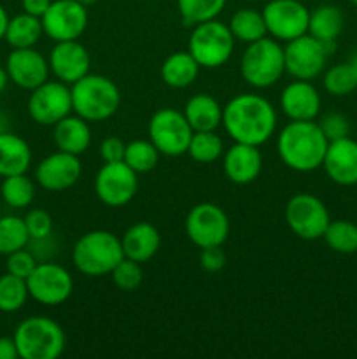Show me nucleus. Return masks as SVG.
<instances>
[{
	"instance_id": "1",
	"label": "nucleus",
	"mask_w": 357,
	"mask_h": 359,
	"mask_svg": "<svg viewBox=\"0 0 357 359\" xmlns=\"http://www.w3.org/2000/svg\"><path fill=\"white\" fill-rule=\"evenodd\" d=\"M223 126L233 142L259 147L275 133V107L261 95L240 93L223 107Z\"/></svg>"
},
{
	"instance_id": "2",
	"label": "nucleus",
	"mask_w": 357,
	"mask_h": 359,
	"mask_svg": "<svg viewBox=\"0 0 357 359\" xmlns=\"http://www.w3.org/2000/svg\"><path fill=\"white\" fill-rule=\"evenodd\" d=\"M328 144L317 121H289L276 137V153L290 170L314 172L322 167Z\"/></svg>"
},
{
	"instance_id": "3",
	"label": "nucleus",
	"mask_w": 357,
	"mask_h": 359,
	"mask_svg": "<svg viewBox=\"0 0 357 359\" xmlns=\"http://www.w3.org/2000/svg\"><path fill=\"white\" fill-rule=\"evenodd\" d=\"M74 114L88 123H100L112 118L121 105L118 84L100 74H86L70 86Z\"/></svg>"
},
{
	"instance_id": "4",
	"label": "nucleus",
	"mask_w": 357,
	"mask_h": 359,
	"mask_svg": "<svg viewBox=\"0 0 357 359\" xmlns=\"http://www.w3.org/2000/svg\"><path fill=\"white\" fill-rule=\"evenodd\" d=\"M122 258L121 238L107 230L88 231L72 248L74 266L86 277L111 276Z\"/></svg>"
},
{
	"instance_id": "5",
	"label": "nucleus",
	"mask_w": 357,
	"mask_h": 359,
	"mask_svg": "<svg viewBox=\"0 0 357 359\" xmlns=\"http://www.w3.org/2000/svg\"><path fill=\"white\" fill-rule=\"evenodd\" d=\"M21 359H56L66 346L62 326L46 316H30L16 326L13 335Z\"/></svg>"
},
{
	"instance_id": "6",
	"label": "nucleus",
	"mask_w": 357,
	"mask_h": 359,
	"mask_svg": "<svg viewBox=\"0 0 357 359\" xmlns=\"http://www.w3.org/2000/svg\"><path fill=\"white\" fill-rule=\"evenodd\" d=\"M286 72L284 48L273 37H262L247 44L240 58L241 79L255 90L273 86Z\"/></svg>"
},
{
	"instance_id": "7",
	"label": "nucleus",
	"mask_w": 357,
	"mask_h": 359,
	"mask_svg": "<svg viewBox=\"0 0 357 359\" xmlns=\"http://www.w3.org/2000/svg\"><path fill=\"white\" fill-rule=\"evenodd\" d=\"M234 37L226 23L210 20L192 27L188 41V51L203 69H219L231 58Z\"/></svg>"
},
{
	"instance_id": "8",
	"label": "nucleus",
	"mask_w": 357,
	"mask_h": 359,
	"mask_svg": "<svg viewBox=\"0 0 357 359\" xmlns=\"http://www.w3.org/2000/svg\"><path fill=\"white\" fill-rule=\"evenodd\" d=\"M332 49L335 42H322L310 34L293 39L284 48L286 72L294 79H315L324 72Z\"/></svg>"
},
{
	"instance_id": "9",
	"label": "nucleus",
	"mask_w": 357,
	"mask_h": 359,
	"mask_svg": "<svg viewBox=\"0 0 357 359\" xmlns=\"http://www.w3.org/2000/svg\"><path fill=\"white\" fill-rule=\"evenodd\" d=\"M284 217L289 230L303 241H317L324 237L326 228L331 221L326 203L312 193H296L290 196L284 209Z\"/></svg>"
},
{
	"instance_id": "10",
	"label": "nucleus",
	"mask_w": 357,
	"mask_h": 359,
	"mask_svg": "<svg viewBox=\"0 0 357 359\" xmlns=\"http://www.w3.org/2000/svg\"><path fill=\"white\" fill-rule=\"evenodd\" d=\"M149 140L164 156H182L188 153L192 128L189 126L184 112L164 107L154 112L149 121Z\"/></svg>"
},
{
	"instance_id": "11",
	"label": "nucleus",
	"mask_w": 357,
	"mask_h": 359,
	"mask_svg": "<svg viewBox=\"0 0 357 359\" xmlns=\"http://www.w3.org/2000/svg\"><path fill=\"white\" fill-rule=\"evenodd\" d=\"M28 294L31 300L46 307L65 304L74 291V279L65 266L55 262H38L27 277Z\"/></svg>"
},
{
	"instance_id": "12",
	"label": "nucleus",
	"mask_w": 357,
	"mask_h": 359,
	"mask_svg": "<svg viewBox=\"0 0 357 359\" xmlns=\"http://www.w3.org/2000/svg\"><path fill=\"white\" fill-rule=\"evenodd\" d=\"M186 235L200 249L223 245L230 235V217L216 203H196L186 216Z\"/></svg>"
},
{
	"instance_id": "13",
	"label": "nucleus",
	"mask_w": 357,
	"mask_h": 359,
	"mask_svg": "<svg viewBox=\"0 0 357 359\" xmlns=\"http://www.w3.org/2000/svg\"><path fill=\"white\" fill-rule=\"evenodd\" d=\"M27 107L31 121L42 126H55L59 119L74 112L70 86L58 79H48L30 91Z\"/></svg>"
},
{
	"instance_id": "14",
	"label": "nucleus",
	"mask_w": 357,
	"mask_h": 359,
	"mask_svg": "<svg viewBox=\"0 0 357 359\" xmlns=\"http://www.w3.org/2000/svg\"><path fill=\"white\" fill-rule=\"evenodd\" d=\"M139 191V174L125 161L104 163L94 177V193L107 207H125Z\"/></svg>"
},
{
	"instance_id": "15",
	"label": "nucleus",
	"mask_w": 357,
	"mask_h": 359,
	"mask_svg": "<svg viewBox=\"0 0 357 359\" xmlns=\"http://www.w3.org/2000/svg\"><path fill=\"white\" fill-rule=\"evenodd\" d=\"M266 32L279 42L308 34L310 11L300 0H270L262 9Z\"/></svg>"
},
{
	"instance_id": "16",
	"label": "nucleus",
	"mask_w": 357,
	"mask_h": 359,
	"mask_svg": "<svg viewBox=\"0 0 357 359\" xmlns=\"http://www.w3.org/2000/svg\"><path fill=\"white\" fill-rule=\"evenodd\" d=\"M42 20L44 34L51 41H79L88 27V7L77 0H52Z\"/></svg>"
},
{
	"instance_id": "17",
	"label": "nucleus",
	"mask_w": 357,
	"mask_h": 359,
	"mask_svg": "<svg viewBox=\"0 0 357 359\" xmlns=\"http://www.w3.org/2000/svg\"><path fill=\"white\" fill-rule=\"evenodd\" d=\"M83 175V163L79 156L63 151L46 156L35 170V179L38 186L46 191H65L72 188Z\"/></svg>"
},
{
	"instance_id": "18",
	"label": "nucleus",
	"mask_w": 357,
	"mask_h": 359,
	"mask_svg": "<svg viewBox=\"0 0 357 359\" xmlns=\"http://www.w3.org/2000/svg\"><path fill=\"white\" fill-rule=\"evenodd\" d=\"M9 81L23 90L31 91L49 79V62L35 48L13 49L6 60Z\"/></svg>"
},
{
	"instance_id": "19",
	"label": "nucleus",
	"mask_w": 357,
	"mask_h": 359,
	"mask_svg": "<svg viewBox=\"0 0 357 359\" xmlns=\"http://www.w3.org/2000/svg\"><path fill=\"white\" fill-rule=\"evenodd\" d=\"M48 62L52 76L69 86L90 74V53L79 41L56 42Z\"/></svg>"
},
{
	"instance_id": "20",
	"label": "nucleus",
	"mask_w": 357,
	"mask_h": 359,
	"mask_svg": "<svg viewBox=\"0 0 357 359\" xmlns=\"http://www.w3.org/2000/svg\"><path fill=\"white\" fill-rule=\"evenodd\" d=\"M326 175L338 186L357 184V140L350 137L331 140L322 161Z\"/></svg>"
},
{
	"instance_id": "21",
	"label": "nucleus",
	"mask_w": 357,
	"mask_h": 359,
	"mask_svg": "<svg viewBox=\"0 0 357 359\" xmlns=\"http://www.w3.org/2000/svg\"><path fill=\"white\" fill-rule=\"evenodd\" d=\"M280 109L290 121H315L321 112V95L310 81L294 79L280 93Z\"/></svg>"
},
{
	"instance_id": "22",
	"label": "nucleus",
	"mask_w": 357,
	"mask_h": 359,
	"mask_svg": "<svg viewBox=\"0 0 357 359\" xmlns=\"http://www.w3.org/2000/svg\"><path fill=\"white\" fill-rule=\"evenodd\" d=\"M223 168L226 177L234 184H251L262 170V154L258 146L234 142L223 154Z\"/></svg>"
},
{
	"instance_id": "23",
	"label": "nucleus",
	"mask_w": 357,
	"mask_h": 359,
	"mask_svg": "<svg viewBox=\"0 0 357 359\" xmlns=\"http://www.w3.org/2000/svg\"><path fill=\"white\" fill-rule=\"evenodd\" d=\"M125 258L136 263H146L156 256L161 245V235L150 223H135L121 237Z\"/></svg>"
},
{
	"instance_id": "24",
	"label": "nucleus",
	"mask_w": 357,
	"mask_h": 359,
	"mask_svg": "<svg viewBox=\"0 0 357 359\" xmlns=\"http://www.w3.org/2000/svg\"><path fill=\"white\" fill-rule=\"evenodd\" d=\"M52 140L58 151L80 156L91 146L90 123L77 114L65 116L52 126Z\"/></svg>"
},
{
	"instance_id": "25",
	"label": "nucleus",
	"mask_w": 357,
	"mask_h": 359,
	"mask_svg": "<svg viewBox=\"0 0 357 359\" xmlns=\"http://www.w3.org/2000/svg\"><path fill=\"white\" fill-rule=\"evenodd\" d=\"M184 116L192 132H212L223 125V107L206 93L192 95L184 107Z\"/></svg>"
},
{
	"instance_id": "26",
	"label": "nucleus",
	"mask_w": 357,
	"mask_h": 359,
	"mask_svg": "<svg viewBox=\"0 0 357 359\" xmlns=\"http://www.w3.org/2000/svg\"><path fill=\"white\" fill-rule=\"evenodd\" d=\"M31 163V149L24 139L13 132L0 133V177L27 174Z\"/></svg>"
},
{
	"instance_id": "27",
	"label": "nucleus",
	"mask_w": 357,
	"mask_h": 359,
	"mask_svg": "<svg viewBox=\"0 0 357 359\" xmlns=\"http://www.w3.org/2000/svg\"><path fill=\"white\" fill-rule=\"evenodd\" d=\"M200 69L192 55L189 51H177L172 53L163 63H161V79L167 86L175 88V90H182V88L191 86L198 77Z\"/></svg>"
},
{
	"instance_id": "28",
	"label": "nucleus",
	"mask_w": 357,
	"mask_h": 359,
	"mask_svg": "<svg viewBox=\"0 0 357 359\" xmlns=\"http://www.w3.org/2000/svg\"><path fill=\"white\" fill-rule=\"evenodd\" d=\"M42 35H44V28H42L41 18L21 13L14 18H9L4 39L13 49H21L34 48L41 41Z\"/></svg>"
},
{
	"instance_id": "29",
	"label": "nucleus",
	"mask_w": 357,
	"mask_h": 359,
	"mask_svg": "<svg viewBox=\"0 0 357 359\" xmlns=\"http://www.w3.org/2000/svg\"><path fill=\"white\" fill-rule=\"evenodd\" d=\"M343 30V13L332 4L318 6L310 13L308 34L322 42H335Z\"/></svg>"
},
{
	"instance_id": "30",
	"label": "nucleus",
	"mask_w": 357,
	"mask_h": 359,
	"mask_svg": "<svg viewBox=\"0 0 357 359\" xmlns=\"http://www.w3.org/2000/svg\"><path fill=\"white\" fill-rule=\"evenodd\" d=\"M227 27H230L234 41H241L245 44H251V42H255L268 35L262 13L255 9H247V7L238 9L231 16Z\"/></svg>"
},
{
	"instance_id": "31",
	"label": "nucleus",
	"mask_w": 357,
	"mask_h": 359,
	"mask_svg": "<svg viewBox=\"0 0 357 359\" xmlns=\"http://www.w3.org/2000/svg\"><path fill=\"white\" fill-rule=\"evenodd\" d=\"M226 7V0H177V9L186 27H196L216 20Z\"/></svg>"
},
{
	"instance_id": "32",
	"label": "nucleus",
	"mask_w": 357,
	"mask_h": 359,
	"mask_svg": "<svg viewBox=\"0 0 357 359\" xmlns=\"http://www.w3.org/2000/svg\"><path fill=\"white\" fill-rule=\"evenodd\" d=\"M331 251L338 255H354L357 252V224L346 219L329 221L322 237Z\"/></svg>"
},
{
	"instance_id": "33",
	"label": "nucleus",
	"mask_w": 357,
	"mask_h": 359,
	"mask_svg": "<svg viewBox=\"0 0 357 359\" xmlns=\"http://www.w3.org/2000/svg\"><path fill=\"white\" fill-rule=\"evenodd\" d=\"M2 200L13 209H24L35 198V184L27 174H16L4 177L0 186Z\"/></svg>"
},
{
	"instance_id": "34",
	"label": "nucleus",
	"mask_w": 357,
	"mask_h": 359,
	"mask_svg": "<svg viewBox=\"0 0 357 359\" xmlns=\"http://www.w3.org/2000/svg\"><path fill=\"white\" fill-rule=\"evenodd\" d=\"M28 298L30 294H28L27 280L9 272L0 276V312L13 314L21 311Z\"/></svg>"
},
{
	"instance_id": "35",
	"label": "nucleus",
	"mask_w": 357,
	"mask_h": 359,
	"mask_svg": "<svg viewBox=\"0 0 357 359\" xmlns=\"http://www.w3.org/2000/svg\"><path fill=\"white\" fill-rule=\"evenodd\" d=\"M30 244L24 219L20 216L0 217V255L7 256L14 251L24 249Z\"/></svg>"
},
{
	"instance_id": "36",
	"label": "nucleus",
	"mask_w": 357,
	"mask_h": 359,
	"mask_svg": "<svg viewBox=\"0 0 357 359\" xmlns=\"http://www.w3.org/2000/svg\"><path fill=\"white\" fill-rule=\"evenodd\" d=\"M188 154L198 163H214L224 154V142L216 130L212 132H192Z\"/></svg>"
},
{
	"instance_id": "37",
	"label": "nucleus",
	"mask_w": 357,
	"mask_h": 359,
	"mask_svg": "<svg viewBox=\"0 0 357 359\" xmlns=\"http://www.w3.org/2000/svg\"><path fill=\"white\" fill-rule=\"evenodd\" d=\"M160 151L156 149L150 140H132L130 144H126L125 151V163L128 165L132 170H135L136 174H146L150 172L160 161Z\"/></svg>"
},
{
	"instance_id": "38",
	"label": "nucleus",
	"mask_w": 357,
	"mask_h": 359,
	"mask_svg": "<svg viewBox=\"0 0 357 359\" xmlns=\"http://www.w3.org/2000/svg\"><path fill=\"white\" fill-rule=\"evenodd\" d=\"M322 84H324V90L332 97H345L357 88V74L354 72L349 62L338 63L326 70Z\"/></svg>"
},
{
	"instance_id": "39",
	"label": "nucleus",
	"mask_w": 357,
	"mask_h": 359,
	"mask_svg": "<svg viewBox=\"0 0 357 359\" xmlns=\"http://www.w3.org/2000/svg\"><path fill=\"white\" fill-rule=\"evenodd\" d=\"M112 283L118 290L125 291V293H132V291L139 290V286L142 284L144 273L140 269V263L133 262V259L122 258L118 265L114 266V270L111 272Z\"/></svg>"
},
{
	"instance_id": "40",
	"label": "nucleus",
	"mask_w": 357,
	"mask_h": 359,
	"mask_svg": "<svg viewBox=\"0 0 357 359\" xmlns=\"http://www.w3.org/2000/svg\"><path fill=\"white\" fill-rule=\"evenodd\" d=\"M23 219L28 235H30V241H42V238H48L52 235V217L44 209L28 210Z\"/></svg>"
},
{
	"instance_id": "41",
	"label": "nucleus",
	"mask_w": 357,
	"mask_h": 359,
	"mask_svg": "<svg viewBox=\"0 0 357 359\" xmlns=\"http://www.w3.org/2000/svg\"><path fill=\"white\" fill-rule=\"evenodd\" d=\"M37 263H38L37 256L24 248V249H20V251H14L10 252V255H7L6 269L7 272L13 273V276L21 277V279L27 280V277L34 272Z\"/></svg>"
},
{
	"instance_id": "42",
	"label": "nucleus",
	"mask_w": 357,
	"mask_h": 359,
	"mask_svg": "<svg viewBox=\"0 0 357 359\" xmlns=\"http://www.w3.org/2000/svg\"><path fill=\"white\" fill-rule=\"evenodd\" d=\"M318 126H321V130L324 132L326 139H328L329 142H331V140L343 139V137H349L350 133L349 119L343 114H340V112H329V114H326L324 118L318 121Z\"/></svg>"
},
{
	"instance_id": "43",
	"label": "nucleus",
	"mask_w": 357,
	"mask_h": 359,
	"mask_svg": "<svg viewBox=\"0 0 357 359\" xmlns=\"http://www.w3.org/2000/svg\"><path fill=\"white\" fill-rule=\"evenodd\" d=\"M200 266L202 270L209 273L220 272L226 265V255L223 251V245H216V248H205L200 249Z\"/></svg>"
},
{
	"instance_id": "44",
	"label": "nucleus",
	"mask_w": 357,
	"mask_h": 359,
	"mask_svg": "<svg viewBox=\"0 0 357 359\" xmlns=\"http://www.w3.org/2000/svg\"><path fill=\"white\" fill-rule=\"evenodd\" d=\"M126 144L119 137H105L100 144V156L104 163H114V161L125 160Z\"/></svg>"
},
{
	"instance_id": "45",
	"label": "nucleus",
	"mask_w": 357,
	"mask_h": 359,
	"mask_svg": "<svg viewBox=\"0 0 357 359\" xmlns=\"http://www.w3.org/2000/svg\"><path fill=\"white\" fill-rule=\"evenodd\" d=\"M51 2L52 0H21V7H23V13L42 18L51 6Z\"/></svg>"
},
{
	"instance_id": "46",
	"label": "nucleus",
	"mask_w": 357,
	"mask_h": 359,
	"mask_svg": "<svg viewBox=\"0 0 357 359\" xmlns=\"http://www.w3.org/2000/svg\"><path fill=\"white\" fill-rule=\"evenodd\" d=\"M20 353H18L16 342L13 337H0V359H18Z\"/></svg>"
},
{
	"instance_id": "47",
	"label": "nucleus",
	"mask_w": 357,
	"mask_h": 359,
	"mask_svg": "<svg viewBox=\"0 0 357 359\" xmlns=\"http://www.w3.org/2000/svg\"><path fill=\"white\" fill-rule=\"evenodd\" d=\"M7 23H9V14H7V11L4 9V6L0 4V41H2L4 35H6Z\"/></svg>"
},
{
	"instance_id": "48",
	"label": "nucleus",
	"mask_w": 357,
	"mask_h": 359,
	"mask_svg": "<svg viewBox=\"0 0 357 359\" xmlns=\"http://www.w3.org/2000/svg\"><path fill=\"white\" fill-rule=\"evenodd\" d=\"M7 83H9V74H7L6 67L0 65V93H2V91L6 90Z\"/></svg>"
},
{
	"instance_id": "49",
	"label": "nucleus",
	"mask_w": 357,
	"mask_h": 359,
	"mask_svg": "<svg viewBox=\"0 0 357 359\" xmlns=\"http://www.w3.org/2000/svg\"><path fill=\"white\" fill-rule=\"evenodd\" d=\"M349 63H350V67H352L354 69V72L357 74V51L354 53L352 56H350V60H349Z\"/></svg>"
},
{
	"instance_id": "50",
	"label": "nucleus",
	"mask_w": 357,
	"mask_h": 359,
	"mask_svg": "<svg viewBox=\"0 0 357 359\" xmlns=\"http://www.w3.org/2000/svg\"><path fill=\"white\" fill-rule=\"evenodd\" d=\"M79 4H83L84 7H90V6H94V4L98 2V0H77Z\"/></svg>"
},
{
	"instance_id": "51",
	"label": "nucleus",
	"mask_w": 357,
	"mask_h": 359,
	"mask_svg": "<svg viewBox=\"0 0 357 359\" xmlns=\"http://www.w3.org/2000/svg\"><path fill=\"white\" fill-rule=\"evenodd\" d=\"M350 2H352L354 6H357V0H350Z\"/></svg>"
}]
</instances>
